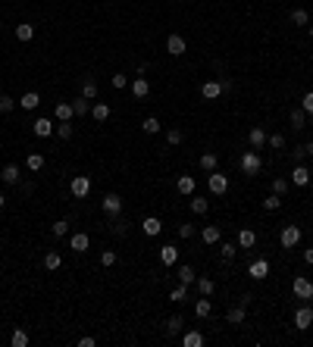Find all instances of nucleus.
<instances>
[{"mask_svg":"<svg viewBox=\"0 0 313 347\" xmlns=\"http://www.w3.org/2000/svg\"><path fill=\"white\" fill-rule=\"evenodd\" d=\"M260 169H263V160H260L257 150H244L241 154V172L244 175H257Z\"/></svg>","mask_w":313,"mask_h":347,"instance_id":"obj_1","label":"nucleus"},{"mask_svg":"<svg viewBox=\"0 0 313 347\" xmlns=\"http://www.w3.org/2000/svg\"><path fill=\"white\" fill-rule=\"evenodd\" d=\"M207 188H210V194H226L229 191V175H223L216 169V172H207Z\"/></svg>","mask_w":313,"mask_h":347,"instance_id":"obj_2","label":"nucleus"},{"mask_svg":"<svg viewBox=\"0 0 313 347\" xmlns=\"http://www.w3.org/2000/svg\"><path fill=\"white\" fill-rule=\"evenodd\" d=\"M291 291H294V297H298V300H310L313 297V282L307 275H298L291 282Z\"/></svg>","mask_w":313,"mask_h":347,"instance_id":"obj_3","label":"nucleus"},{"mask_svg":"<svg viewBox=\"0 0 313 347\" xmlns=\"http://www.w3.org/2000/svg\"><path fill=\"white\" fill-rule=\"evenodd\" d=\"M69 191H72L75 200H85L91 194V179H88V175H75V179L69 182Z\"/></svg>","mask_w":313,"mask_h":347,"instance_id":"obj_4","label":"nucleus"},{"mask_svg":"<svg viewBox=\"0 0 313 347\" xmlns=\"http://www.w3.org/2000/svg\"><path fill=\"white\" fill-rule=\"evenodd\" d=\"M100 210H104V213L107 216H119L122 213V197H119V194H104V200H100Z\"/></svg>","mask_w":313,"mask_h":347,"instance_id":"obj_5","label":"nucleus"},{"mask_svg":"<svg viewBox=\"0 0 313 347\" xmlns=\"http://www.w3.org/2000/svg\"><path fill=\"white\" fill-rule=\"evenodd\" d=\"M279 241H282V247H285V250L298 247V241H301V228H298V225H285V228H282V235H279Z\"/></svg>","mask_w":313,"mask_h":347,"instance_id":"obj_6","label":"nucleus"},{"mask_svg":"<svg viewBox=\"0 0 313 347\" xmlns=\"http://www.w3.org/2000/svg\"><path fill=\"white\" fill-rule=\"evenodd\" d=\"M185 50H188V44H185L182 35H169V38H166V53H169V56H182Z\"/></svg>","mask_w":313,"mask_h":347,"instance_id":"obj_7","label":"nucleus"},{"mask_svg":"<svg viewBox=\"0 0 313 347\" xmlns=\"http://www.w3.org/2000/svg\"><path fill=\"white\" fill-rule=\"evenodd\" d=\"M248 275H251V278H257V282H263V278L269 275V263H266L263 257H257V260H254V263L248 266Z\"/></svg>","mask_w":313,"mask_h":347,"instance_id":"obj_8","label":"nucleus"},{"mask_svg":"<svg viewBox=\"0 0 313 347\" xmlns=\"http://www.w3.org/2000/svg\"><path fill=\"white\" fill-rule=\"evenodd\" d=\"M160 263H163V266H175V263H179V247H175V244H163V247H160Z\"/></svg>","mask_w":313,"mask_h":347,"instance_id":"obj_9","label":"nucleus"},{"mask_svg":"<svg viewBox=\"0 0 313 347\" xmlns=\"http://www.w3.org/2000/svg\"><path fill=\"white\" fill-rule=\"evenodd\" d=\"M310 325H313V310H310V307H301L298 313H294V328H301V332H307Z\"/></svg>","mask_w":313,"mask_h":347,"instance_id":"obj_10","label":"nucleus"},{"mask_svg":"<svg viewBox=\"0 0 313 347\" xmlns=\"http://www.w3.org/2000/svg\"><path fill=\"white\" fill-rule=\"evenodd\" d=\"M223 91H226L223 81H204V84H200V97H204V100H216Z\"/></svg>","mask_w":313,"mask_h":347,"instance_id":"obj_11","label":"nucleus"},{"mask_svg":"<svg viewBox=\"0 0 313 347\" xmlns=\"http://www.w3.org/2000/svg\"><path fill=\"white\" fill-rule=\"evenodd\" d=\"M310 179H313V172L307 166H294V172H291V185H298V188H304V185H310Z\"/></svg>","mask_w":313,"mask_h":347,"instance_id":"obj_12","label":"nucleus"},{"mask_svg":"<svg viewBox=\"0 0 313 347\" xmlns=\"http://www.w3.org/2000/svg\"><path fill=\"white\" fill-rule=\"evenodd\" d=\"M219 238H223V228L219 225H204L200 228V241L204 244H219Z\"/></svg>","mask_w":313,"mask_h":347,"instance_id":"obj_13","label":"nucleus"},{"mask_svg":"<svg viewBox=\"0 0 313 347\" xmlns=\"http://www.w3.org/2000/svg\"><path fill=\"white\" fill-rule=\"evenodd\" d=\"M69 247H72L75 253H85V250L91 247V238H88V235H85V232H75L72 238H69Z\"/></svg>","mask_w":313,"mask_h":347,"instance_id":"obj_14","label":"nucleus"},{"mask_svg":"<svg viewBox=\"0 0 313 347\" xmlns=\"http://www.w3.org/2000/svg\"><path fill=\"white\" fill-rule=\"evenodd\" d=\"M132 94H135V97H138V100H144V97L150 94V81L144 79V75H138V79H135V81H132Z\"/></svg>","mask_w":313,"mask_h":347,"instance_id":"obj_15","label":"nucleus"},{"mask_svg":"<svg viewBox=\"0 0 313 347\" xmlns=\"http://www.w3.org/2000/svg\"><path fill=\"white\" fill-rule=\"evenodd\" d=\"M31 129H35L38 138H50V134H54V122H50L47 116H41V119H35V125H31Z\"/></svg>","mask_w":313,"mask_h":347,"instance_id":"obj_16","label":"nucleus"},{"mask_svg":"<svg viewBox=\"0 0 313 347\" xmlns=\"http://www.w3.org/2000/svg\"><path fill=\"white\" fill-rule=\"evenodd\" d=\"M182 347H204V335H200L198 328H191V332H182Z\"/></svg>","mask_w":313,"mask_h":347,"instance_id":"obj_17","label":"nucleus"},{"mask_svg":"<svg viewBox=\"0 0 313 347\" xmlns=\"http://www.w3.org/2000/svg\"><path fill=\"white\" fill-rule=\"evenodd\" d=\"M60 266H63L60 250H47V253H44V269H47V272H57Z\"/></svg>","mask_w":313,"mask_h":347,"instance_id":"obj_18","label":"nucleus"},{"mask_svg":"<svg viewBox=\"0 0 313 347\" xmlns=\"http://www.w3.org/2000/svg\"><path fill=\"white\" fill-rule=\"evenodd\" d=\"M141 232H144V235H150V238H154V235H160V232H163V222H160L157 216H147L144 222H141Z\"/></svg>","mask_w":313,"mask_h":347,"instance_id":"obj_19","label":"nucleus"},{"mask_svg":"<svg viewBox=\"0 0 313 347\" xmlns=\"http://www.w3.org/2000/svg\"><path fill=\"white\" fill-rule=\"evenodd\" d=\"M31 38H35V25H31V22H22V25H16V41L28 44Z\"/></svg>","mask_w":313,"mask_h":347,"instance_id":"obj_20","label":"nucleus"},{"mask_svg":"<svg viewBox=\"0 0 313 347\" xmlns=\"http://www.w3.org/2000/svg\"><path fill=\"white\" fill-rule=\"evenodd\" d=\"M194 285H198V291H200V297H210V294L216 291V282L213 278H207V275H200V278H194Z\"/></svg>","mask_w":313,"mask_h":347,"instance_id":"obj_21","label":"nucleus"},{"mask_svg":"<svg viewBox=\"0 0 313 347\" xmlns=\"http://www.w3.org/2000/svg\"><path fill=\"white\" fill-rule=\"evenodd\" d=\"M25 166H28V172H41V169H44V154L31 150V154L25 157Z\"/></svg>","mask_w":313,"mask_h":347,"instance_id":"obj_22","label":"nucleus"},{"mask_svg":"<svg viewBox=\"0 0 313 347\" xmlns=\"http://www.w3.org/2000/svg\"><path fill=\"white\" fill-rule=\"evenodd\" d=\"M0 179H3L6 185H19V166H16V163H6L3 172H0Z\"/></svg>","mask_w":313,"mask_h":347,"instance_id":"obj_23","label":"nucleus"},{"mask_svg":"<svg viewBox=\"0 0 313 347\" xmlns=\"http://www.w3.org/2000/svg\"><path fill=\"white\" fill-rule=\"evenodd\" d=\"M244 316H248V313H244V307L238 303V307H229V313H226V322H229V325H241Z\"/></svg>","mask_w":313,"mask_h":347,"instance_id":"obj_24","label":"nucleus"},{"mask_svg":"<svg viewBox=\"0 0 313 347\" xmlns=\"http://www.w3.org/2000/svg\"><path fill=\"white\" fill-rule=\"evenodd\" d=\"M248 141H251V147H254V150H260V147L266 144V132L257 125V129H251V132H248Z\"/></svg>","mask_w":313,"mask_h":347,"instance_id":"obj_25","label":"nucleus"},{"mask_svg":"<svg viewBox=\"0 0 313 347\" xmlns=\"http://www.w3.org/2000/svg\"><path fill=\"white\" fill-rule=\"evenodd\" d=\"M198 163H200V169H204V172H216V166H219V157L207 150V154H200V160H198Z\"/></svg>","mask_w":313,"mask_h":347,"instance_id":"obj_26","label":"nucleus"},{"mask_svg":"<svg viewBox=\"0 0 313 347\" xmlns=\"http://www.w3.org/2000/svg\"><path fill=\"white\" fill-rule=\"evenodd\" d=\"M19 107H22V109H38V107H41V97L35 94V91H25V94L19 97Z\"/></svg>","mask_w":313,"mask_h":347,"instance_id":"obj_27","label":"nucleus"},{"mask_svg":"<svg viewBox=\"0 0 313 347\" xmlns=\"http://www.w3.org/2000/svg\"><path fill=\"white\" fill-rule=\"evenodd\" d=\"M82 97L85 100H94L97 97V81L91 79V75H85V81H82Z\"/></svg>","mask_w":313,"mask_h":347,"instance_id":"obj_28","label":"nucleus"},{"mask_svg":"<svg viewBox=\"0 0 313 347\" xmlns=\"http://www.w3.org/2000/svg\"><path fill=\"white\" fill-rule=\"evenodd\" d=\"M254 244H257V232L241 228V232H238V247H254Z\"/></svg>","mask_w":313,"mask_h":347,"instance_id":"obj_29","label":"nucleus"},{"mask_svg":"<svg viewBox=\"0 0 313 347\" xmlns=\"http://www.w3.org/2000/svg\"><path fill=\"white\" fill-rule=\"evenodd\" d=\"M166 332H169V335H182V332H185V319H182V316H169V319H166Z\"/></svg>","mask_w":313,"mask_h":347,"instance_id":"obj_30","label":"nucleus"},{"mask_svg":"<svg viewBox=\"0 0 313 347\" xmlns=\"http://www.w3.org/2000/svg\"><path fill=\"white\" fill-rule=\"evenodd\" d=\"M54 116H57V119H60V122H72V104H57V109H54Z\"/></svg>","mask_w":313,"mask_h":347,"instance_id":"obj_31","label":"nucleus"},{"mask_svg":"<svg viewBox=\"0 0 313 347\" xmlns=\"http://www.w3.org/2000/svg\"><path fill=\"white\" fill-rule=\"evenodd\" d=\"M91 116H94V122H107L110 119V104H94L91 107Z\"/></svg>","mask_w":313,"mask_h":347,"instance_id":"obj_32","label":"nucleus"},{"mask_svg":"<svg viewBox=\"0 0 313 347\" xmlns=\"http://www.w3.org/2000/svg\"><path fill=\"white\" fill-rule=\"evenodd\" d=\"M194 313H198V319H207L210 313H213V303H210V297H204V300L194 303Z\"/></svg>","mask_w":313,"mask_h":347,"instance_id":"obj_33","label":"nucleus"},{"mask_svg":"<svg viewBox=\"0 0 313 347\" xmlns=\"http://www.w3.org/2000/svg\"><path fill=\"white\" fill-rule=\"evenodd\" d=\"M175 188H179V194H194V179H191V175H179Z\"/></svg>","mask_w":313,"mask_h":347,"instance_id":"obj_34","label":"nucleus"},{"mask_svg":"<svg viewBox=\"0 0 313 347\" xmlns=\"http://www.w3.org/2000/svg\"><path fill=\"white\" fill-rule=\"evenodd\" d=\"M72 113H75V116H88V113H91V100H85V97L72 100Z\"/></svg>","mask_w":313,"mask_h":347,"instance_id":"obj_35","label":"nucleus"},{"mask_svg":"<svg viewBox=\"0 0 313 347\" xmlns=\"http://www.w3.org/2000/svg\"><path fill=\"white\" fill-rule=\"evenodd\" d=\"M207 210H210V200H207V197H191V213L204 216Z\"/></svg>","mask_w":313,"mask_h":347,"instance_id":"obj_36","label":"nucleus"},{"mask_svg":"<svg viewBox=\"0 0 313 347\" xmlns=\"http://www.w3.org/2000/svg\"><path fill=\"white\" fill-rule=\"evenodd\" d=\"M235 253H238V247H235L232 241H226V244H219V257L229 263V260H235Z\"/></svg>","mask_w":313,"mask_h":347,"instance_id":"obj_37","label":"nucleus"},{"mask_svg":"<svg viewBox=\"0 0 313 347\" xmlns=\"http://www.w3.org/2000/svg\"><path fill=\"white\" fill-rule=\"evenodd\" d=\"M141 129H144L147 134H157L160 129H163V125H160V119H157V116H147V119L141 122Z\"/></svg>","mask_w":313,"mask_h":347,"instance_id":"obj_38","label":"nucleus"},{"mask_svg":"<svg viewBox=\"0 0 313 347\" xmlns=\"http://www.w3.org/2000/svg\"><path fill=\"white\" fill-rule=\"evenodd\" d=\"M194 278H198V275H194V269L185 263V266L179 269V282H182V285H194Z\"/></svg>","mask_w":313,"mask_h":347,"instance_id":"obj_39","label":"nucleus"},{"mask_svg":"<svg viewBox=\"0 0 313 347\" xmlns=\"http://www.w3.org/2000/svg\"><path fill=\"white\" fill-rule=\"evenodd\" d=\"M288 119H291L294 129H304V125H307V113H304V109H291V116H288Z\"/></svg>","mask_w":313,"mask_h":347,"instance_id":"obj_40","label":"nucleus"},{"mask_svg":"<svg viewBox=\"0 0 313 347\" xmlns=\"http://www.w3.org/2000/svg\"><path fill=\"white\" fill-rule=\"evenodd\" d=\"M291 188V182H285V179H273V194H279V197H285Z\"/></svg>","mask_w":313,"mask_h":347,"instance_id":"obj_41","label":"nucleus"},{"mask_svg":"<svg viewBox=\"0 0 313 347\" xmlns=\"http://www.w3.org/2000/svg\"><path fill=\"white\" fill-rule=\"evenodd\" d=\"M10 344H13V347H28V335H25L22 328H16L13 338H10Z\"/></svg>","mask_w":313,"mask_h":347,"instance_id":"obj_42","label":"nucleus"},{"mask_svg":"<svg viewBox=\"0 0 313 347\" xmlns=\"http://www.w3.org/2000/svg\"><path fill=\"white\" fill-rule=\"evenodd\" d=\"M169 300H175V303H185V300H188V285H179L172 294H169Z\"/></svg>","mask_w":313,"mask_h":347,"instance_id":"obj_43","label":"nucleus"},{"mask_svg":"<svg viewBox=\"0 0 313 347\" xmlns=\"http://www.w3.org/2000/svg\"><path fill=\"white\" fill-rule=\"evenodd\" d=\"M19 104L16 97H10V94H0V113H10V109Z\"/></svg>","mask_w":313,"mask_h":347,"instance_id":"obj_44","label":"nucleus"},{"mask_svg":"<svg viewBox=\"0 0 313 347\" xmlns=\"http://www.w3.org/2000/svg\"><path fill=\"white\" fill-rule=\"evenodd\" d=\"M50 232H54L57 238H63V235H69V222H66V219H60V222L50 225Z\"/></svg>","mask_w":313,"mask_h":347,"instance_id":"obj_45","label":"nucleus"},{"mask_svg":"<svg viewBox=\"0 0 313 347\" xmlns=\"http://www.w3.org/2000/svg\"><path fill=\"white\" fill-rule=\"evenodd\" d=\"M291 22H294V25H310L307 10H294V13H291Z\"/></svg>","mask_w":313,"mask_h":347,"instance_id":"obj_46","label":"nucleus"},{"mask_svg":"<svg viewBox=\"0 0 313 347\" xmlns=\"http://www.w3.org/2000/svg\"><path fill=\"white\" fill-rule=\"evenodd\" d=\"M116 260H119V257H116V253L113 250H104V253H100V266H116Z\"/></svg>","mask_w":313,"mask_h":347,"instance_id":"obj_47","label":"nucleus"},{"mask_svg":"<svg viewBox=\"0 0 313 347\" xmlns=\"http://www.w3.org/2000/svg\"><path fill=\"white\" fill-rule=\"evenodd\" d=\"M266 144H269L273 150H282V147H285V138H282V134H266Z\"/></svg>","mask_w":313,"mask_h":347,"instance_id":"obj_48","label":"nucleus"},{"mask_svg":"<svg viewBox=\"0 0 313 347\" xmlns=\"http://www.w3.org/2000/svg\"><path fill=\"white\" fill-rule=\"evenodd\" d=\"M57 134H60L63 141H69L72 138V122H60V125H57Z\"/></svg>","mask_w":313,"mask_h":347,"instance_id":"obj_49","label":"nucleus"},{"mask_svg":"<svg viewBox=\"0 0 313 347\" xmlns=\"http://www.w3.org/2000/svg\"><path fill=\"white\" fill-rule=\"evenodd\" d=\"M182 138H185L182 129H169V132H166V141L172 144V147H175V144H182Z\"/></svg>","mask_w":313,"mask_h":347,"instance_id":"obj_50","label":"nucleus"},{"mask_svg":"<svg viewBox=\"0 0 313 347\" xmlns=\"http://www.w3.org/2000/svg\"><path fill=\"white\" fill-rule=\"evenodd\" d=\"M301 109H304V113H307V116L313 113V91H307V94L301 97Z\"/></svg>","mask_w":313,"mask_h":347,"instance_id":"obj_51","label":"nucleus"},{"mask_svg":"<svg viewBox=\"0 0 313 347\" xmlns=\"http://www.w3.org/2000/svg\"><path fill=\"white\" fill-rule=\"evenodd\" d=\"M263 207L266 210H279V207H282V197H279V194H269V197L263 200Z\"/></svg>","mask_w":313,"mask_h":347,"instance_id":"obj_52","label":"nucleus"},{"mask_svg":"<svg viewBox=\"0 0 313 347\" xmlns=\"http://www.w3.org/2000/svg\"><path fill=\"white\" fill-rule=\"evenodd\" d=\"M110 81H113V88H125V84H129V75H125V72H116Z\"/></svg>","mask_w":313,"mask_h":347,"instance_id":"obj_53","label":"nucleus"},{"mask_svg":"<svg viewBox=\"0 0 313 347\" xmlns=\"http://www.w3.org/2000/svg\"><path fill=\"white\" fill-rule=\"evenodd\" d=\"M179 238H194V225L182 222V225H179Z\"/></svg>","mask_w":313,"mask_h":347,"instance_id":"obj_54","label":"nucleus"},{"mask_svg":"<svg viewBox=\"0 0 313 347\" xmlns=\"http://www.w3.org/2000/svg\"><path fill=\"white\" fill-rule=\"evenodd\" d=\"M291 157H294V160H298V163H304V157H307V150H304V144H301V147H298V150H291Z\"/></svg>","mask_w":313,"mask_h":347,"instance_id":"obj_55","label":"nucleus"},{"mask_svg":"<svg viewBox=\"0 0 313 347\" xmlns=\"http://www.w3.org/2000/svg\"><path fill=\"white\" fill-rule=\"evenodd\" d=\"M19 191L22 194H31V191H35V182H19Z\"/></svg>","mask_w":313,"mask_h":347,"instance_id":"obj_56","label":"nucleus"},{"mask_svg":"<svg viewBox=\"0 0 313 347\" xmlns=\"http://www.w3.org/2000/svg\"><path fill=\"white\" fill-rule=\"evenodd\" d=\"M113 232H116V235H122V232H125V222H122L119 216H116V222H113Z\"/></svg>","mask_w":313,"mask_h":347,"instance_id":"obj_57","label":"nucleus"},{"mask_svg":"<svg viewBox=\"0 0 313 347\" xmlns=\"http://www.w3.org/2000/svg\"><path fill=\"white\" fill-rule=\"evenodd\" d=\"M97 341H94V338H79V347H94Z\"/></svg>","mask_w":313,"mask_h":347,"instance_id":"obj_58","label":"nucleus"},{"mask_svg":"<svg viewBox=\"0 0 313 347\" xmlns=\"http://www.w3.org/2000/svg\"><path fill=\"white\" fill-rule=\"evenodd\" d=\"M251 300H254V297H251V294H241V300H238V303H241V307H244V310H248V307H251Z\"/></svg>","mask_w":313,"mask_h":347,"instance_id":"obj_59","label":"nucleus"},{"mask_svg":"<svg viewBox=\"0 0 313 347\" xmlns=\"http://www.w3.org/2000/svg\"><path fill=\"white\" fill-rule=\"evenodd\" d=\"M304 263H307V266H313V250H304Z\"/></svg>","mask_w":313,"mask_h":347,"instance_id":"obj_60","label":"nucleus"},{"mask_svg":"<svg viewBox=\"0 0 313 347\" xmlns=\"http://www.w3.org/2000/svg\"><path fill=\"white\" fill-rule=\"evenodd\" d=\"M304 150H307V157H313V141H310V144H304Z\"/></svg>","mask_w":313,"mask_h":347,"instance_id":"obj_61","label":"nucleus"},{"mask_svg":"<svg viewBox=\"0 0 313 347\" xmlns=\"http://www.w3.org/2000/svg\"><path fill=\"white\" fill-rule=\"evenodd\" d=\"M6 207V197H3V194H0V210H3Z\"/></svg>","mask_w":313,"mask_h":347,"instance_id":"obj_62","label":"nucleus"},{"mask_svg":"<svg viewBox=\"0 0 313 347\" xmlns=\"http://www.w3.org/2000/svg\"><path fill=\"white\" fill-rule=\"evenodd\" d=\"M307 31H310V38H313V22H310V25H307Z\"/></svg>","mask_w":313,"mask_h":347,"instance_id":"obj_63","label":"nucleus"},{"mask_svg":"<svg viewBox=\"0 0 313 347\" xmlns=\"http://www.w3.org/2000/svg\"><path fill=\"white\" fill-rule=\"evenodd\" d=\"M0 31H3V19H0Z\"/></svg>","mask_w":313,"mask_h":347,"instance_id":"obj_64","label":"nucleus"}]
</instances>
